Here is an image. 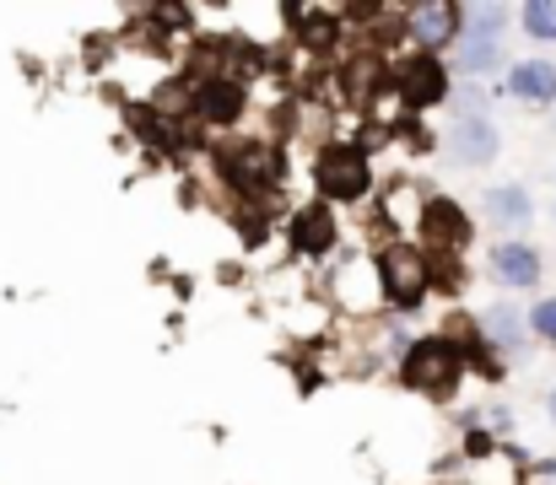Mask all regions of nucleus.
<instances>
[{
	"instance_id": "2eb2a0df",
	"label": "nucleus",
	"mask_w": 556,
	"mask_h": 485,
	"mask_svg": "<svg viewBox=\"0 0 556 485\" xmlns=\"http://www.w3.org/2000/svg\"><path fill=\"white\" fill-rule=\"evenodd\" d=\"M519 27L535 43H556V0H525L519 5Z\"/></svg>"
},
{
	"instance_id": "a211bd4d",
	"label": "nucleus",
	"mask_w": 556,
	"mask_h": 485,
	"mask_svg": "<svg viewBox=\"0 0 556 485\" xmlns=\"http://www.w3.org/2000/svg\"><path fill=\"white\" fill-rule=\"evenodd\" d=\"M109 54H114V33H92V38L81 43V60H87V65H103Z\"/></svg>"
},
{
	"instance_id": "20e7f679",
	"label": "nucleus",
	"mask_w": 556,
	"mask_h": 485,
	"mask_svg": "<svg viewBox=\"0 0 556 485\" xmlns=\"http://www.w3.org/2000/svg\"><path fill=\"white\" fill-rule=\"evenodd\" d=\"M314 189H319V200L325 205H363L372 194V183H378V167H372V152L363 141H352V136H330V141H319L314 146Z\"/></svg>"
},
{
	"instance_id": "dca6fc26",
	"label": "nucleus",
	"mask_w": 556,
	"mask_h": 485,
	"mask_svg": "<svg viewBox=\"0 0 556 485\" xmlns=\"http://www.w3.org/2000/svg\"><path fill=\"white\" fill-rule=\"evenodd\" d=\"M448 114L454 119H492V92L476 87V81H459L454 98H448Z\"/></svg>"
},
{
	"instance_id": "9d476101",
	"label": "nucleus",
	"mask_w": 556,
	"mask_h": 485,
	"mask_svg": "<svg viewBox=\"0 0 556 485\" xmlns=\"http://www.w3.org/2000/svg\"><path fill=\"white\" fill-rule=\"evenodd\" d=\"M486 276L503 286V292H535L541 276H546V259L535 243L525 238H503L497 248H486Z\"/></svg>"
},
{
	"instance_id": "4468645a",
	"label": "nucleus",
	"mask_w": 556,
	"mask_h": 485,
	"mask_svg": "<svg viewBox=\"0 0 556 485\" xmlns=\"http://www.w3.org/2000/svg\"><path fill=\"white\" fill-rule=\"evenodd\" d=\"M481 216H486L497 232H525V227L535 221V200H530L525 183H492V189L481 194Z\"/></svg>"
},
{
	"instance_id": "f8f14e48",
	"label": "nucleus",
	"mask_w": 556,
	"mask_h": 485,
	"mask_svg": "<svg viewBox=\"0 0 556 485\" xmlns=\"http://www.w3.org/2000/svg\"><path fill=\"white\" fill-rule=\"evenodd\" d=\"M476 329H481V340H486L492 350H503V356H514V350L530 345V314H525L519 303H508V297L486 303V308L476 314Z\"/></svg>"
},
{
	"instance_id": "7ed1b4c3",
	"label": "nucleus",
	"mask_w": 556,
	"mask_h": 485,
	"mask_svg": "<svg viewBox=\"0 0 556 485\" xmlns=\"http://www.w3.org/2000/svg\"><path fill=\"white\" fill-rule=\"evenodd\" d=\"M372 265H378L383 308H389L394 319H410V314L427 308V297H432V254H427L416 238L378 243V248H372Z\"/></svg>"
},
{
	"instance_id": "6ab92c4d",
	"label": "nucleus",
	"mask_w": 556,
	"mask_h": 485,
	"mask_svg": "<svg viewBox=\"0 0 556 485\" xmlns=\"http://www.w3.org/2000/svg\"><path fill=\"white\" fill-rule=\"evenodd\" d=\"M546 416H552V426H556V388L546 394Z\"/></svg>"
},
{
	"instance_id": "423d86ee",
	"label": "nucleus",
	"mask_w": 556,
	"mask_h": 485,
	"mask_svg": "<svg viewBox=\"0 0 556 485\" xmlns=\"http://www.w3.org/2000/svg\"><path fill=\"white\" fill-rule=\"evenodd\" d=\"M454 87H459V81H454V71H448L443 54H427V49L394 54V103H400L410 119H421L427 109H448Z\"/></svg>"
},
{
	"instance_id": "1a4fd4ad",
	"label": "nucleus",
	"mask_w": 556,
	"mask_h": 485,
	"mask_svg": "<svg viewBox=\"0 0 556 485\" xmlns=\"http://www.w3.org/2000/svg\"><path fill=\"white\" fill-rule=\"evenodd\" d=\"M465 33V5L459 0H421V5H405V43L410 49H427V54H443L454 49Z\"/></svg>"
},
{
	"instance_id": "9b49d317",
	"label": "nucleus",
	"mask_w": 556,
	"mask_h": 485,
	"mask_svg": "<svg viewBox=\"0 0 556 485\" xmlns=\"http://www.w3.org/2000/svg\"><path fill=\"white\" fill-rule=\"evenodd\" d=\"M443 152H448L454 167L476 173V167H492V162H497L503 136H497V125H492V119H454V125H448V136H443Z\"/></svg>"
},
{
	"instance_id": "0eeeda50",
	"label": "nucleus",
	"mask_w": 556,
	"mask_h": 485,
	"mask_svg": "<svg viewBox=\"0 0 556 485\" xmlns=\"http://www.w3.org/2000/svg\"><path fill=\"white\" fill-rule=\"evenodd\" d=\"M470 238H476L470 210H465L454 194H432V189H427V200H421V210H416V243H421L432 259H465Z\"/></svg>"
},
{
	"instance_id": "f3484780",
	"label": "nucleus",
	"mask_w": 556,
	"mask_h": 485,
	"mask_svg": "<svg viewBox=\"0 0 556 485\" xmlns=\"http://www.w3.org/2000/svg\"><path fill=\"white\" fill-rule=\"evenodd\" d=\"M530 340H541V345L556 350V297H535L530 303Z\"/></svg>"
},
{
	"instance_id": "f03ea898",
	"label": "nucleus",
	"mask_w": 556,
	"mask_h": 485,
	"mask_svg": "<svg viewBox=\"0 0 556 485\" xmlns=\"http://www.w3.org/2000/svg\"><path fill=\"white\" fill-rule=\"evenodd\" d=\"M394 378H400V388H410V394H421L432 405H454L459 399V383L470 378V367H465L459 345L438 329V334H416L410 340V350L400 356Z\"/></svg>"
},
{
	"instance_id": "f257e3e1",
	"label": "nucleus",
	"mask_w": 556,
	"mask_h": 485,
	"mask_svg": "<svg viewBox=\"0 0 556 485\" xmlns=\"http://www.w3.org/2000/svg\"><path fill=\"white\" fill-rule=\"evenodd\" d=\"M211 173L238 205H270L287 183V157L265 136H222L211 146Z\"/></svg>"
},
{
	"instance_id": "6e6552de",
	"label": "nucleus",
	"mask_w": 556,
	"mask_h": 485,
	"mask_svg": "<svg viewBox=\"0 0 556 485\" xmlns=\"http://www.w3.org/2000/svg\"><path fill=\"white\" fill-rule=\"evenodd\" d=\"M336 248H341V216H336V205L308 200V205H298V210L287 216V254L319 265V259H330Z\"/></svg>"
},
{
	"instance_id": "ddd939ff",
	"label": "nucleus",
	"mask_w": 556,
	"mask_h": 485,
	"mask_svg": "<svg viewBox=\"0 0 556 485\" xmlns=\"http://www.w3.org/2000/svg\"><path fill=\"white\" fill-rule=\"evenodd\" d=\"M503 92L514 98V103H530V109H546L556 103V60H514L508 71H503Z\"/></svg>"
},
{
	"instance_id": "39448f33",
	"label": "nucleus",
	"mask_w": 556,
	"mask_h": 485,
	"mask_svg": "<svg viewBox=\"0 0 556 485\" xmlns=\"http://www.w3.org/2000/svg\"><path fill=\"white\" fill-rule=\"evenodd\" d=\"M514 16H519V11H508V5H497V0H486V5H465V33H459V43H454L448 71L465 76V81L503 71V33H508Z\"/></svg>"
}]
</instances>
